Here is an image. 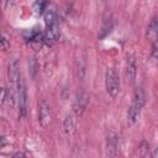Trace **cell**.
<instances>
[{"label": "cell", "instance_id": "obj_1", "mask_svg": "<svg viewBox=\"0 0 158 158\" xmlns=\"http://www.w3.org/2000/svg\"><path fill=\"white\" fill-rule=\"evenodd\" d=\"M144 102H146V93L142 86H137L133 91L132 102L127 110V123L128 125H133L137 121V118L144 106Z\"/></svg>", "mask_w": 158, "mask_h": 158}, {"label": "cell", "instance_id": "obj_2", "mask_svg": "<svg viewBox=\"0 0 158 158\" xmlns=\"http://www.w3.org/2000/svg\"><path fill=\"white\" fill-rule=\"evenodd\" d=\"M105 88L107 94L115 99L118 95V90H120V79H118V74L114 68H110L106 70L105 73Z\"/></svg>", "mask_w": 158, "mask_h": 158}, {"label": "cell", "instance_id": "obj_3", "mask_svg": "<svg viewBox=\"0 0 158 158\" xmlns=\"http://www.w3.org/2000/svg\"><path fill=\"white\" fill-rule=\"evenodd\" d=\"M16 95H17V105H19V117H23L27 112V90H26V84L22 78L20 77L17 84H16Z\"/></svg>", "mask_w": 158, "mask_h": 158}, {"label": "cell", "instance_id": "obj_4", "mask_svg": "<svg viewBox=\"0 0 158 158\" xmlns=\"http://www.w3.org/2000/svg\"><path fill=\"white\" fill-rule=\"evenodd\" d=\"M51 121V107L49 104L42 99L38 102V123L42 127H47Z\"/></svg>", "mask_w": 158, "mask_h": 158}, {"label": "cell", "instance_id": "obj_5", "mask_svg": "<svg viewBox=\"0 0 158 158\" xmlns=\"http://www.w3.org/2000/svg\"><path fill=\"white\" fill-rule=\"evenodd\" d=\"M88 102H89V95L84 89H81L80 91H78L77 99L74 102V112L77 116L83 115V112L85 111V109L88 106Z\"/></svg>", "mask_w": 158, "mask_h": 158}, {"label": "cell", "instance_id": "obj_6", "mask_svg": "<svg viewBox=\"0 0 158 158\" xmlns=\"http://www.w3.org/2000/svg\"><path fill=\"white\" fill-rule=\"evenodd\" d=\"M59 35H60V30H59L58 22L47 26V28H46V31H44V43H46L47 46L54 44V43L58 41Z\"/></svg>", "mask_w": 158, "mask_h": 158}, {"label": "cell", "instance_id": "obj_7", "mask_svg": "<svg viewBox=\"0 0 158 158\" xmlns=\"http://www.w3.org/2000/svg\"><path fill=\"white\" fill-rule=\"evenodd\" d=\"M117 147H118V136L115 132H110L106 136L105 141V151L109 157H115L117 153Z\"/></svg>", "mask_w": 158, "mask_h": 158}, {"label": "cell", "instance_id": "obj_8", "mask_svg": "<svg viewBox=\"0 0 158 158\" xmlns=\"http://www.w3.org/2000/svg\"><path fill=\"white\" fill-rule=\"evenodd\" d=\"M7 77L10 79V81L16 86L20 77H21V72H20V64L19 60L16 58L10 59L9 64H7Z\"/></svg>", "mask_w": 158, "mask_h": 158}, {"label": "cell", "instance_id": "obj_9", "mask_svg": "<svg viewBox=\"0 0 158 158\" xmlns=\"http://www.w3.org/2000/svg\"><path fill=\"white\" fill-rule=\"evenodd\" d=\"M15 105V93L11 88L4 86L1 89V106L6 110H12Z\"/></svg>", "mask_w": 158, "mask_h": 158}, {"label": "cell", "instance_id": "obj_10", "mask_svg": "<svg viewBox=\"0 0 158 158\" xmlns=\"http://www.w3.org/2000/svg\"><path fill=\"white\" fill-rule=\"evenodd\" d=\"M146 37L152 44H156L158 42V16H153L151 19L147 26Z\"/></svg>", "mask_w": 158, "mask_h": 158}, {"label": "cell", "instance_id": "obj_11", "mask_svg": "<svg viewBox=\"0 0 158 158\" xmlns=\"http://www.w3.org/2000/svg\"><path fill=\"white\" fill-rule=\"evenodd\" d=\"M125 75H126V80H127L128 83H133V81L136 80V75H137V64H136L135 57H132V56L127 57Z\"/></svg>", "mask_w": 158, "mask_h": 158}, {"label": "cell", "instance_id": "obj_12", "mask_svg": "<svg viewBox=\"0 0 158 158\" xmlns=\"http://www.w3.org/2000/svg\"><path fill=\"white\" fill-rule=\"evenodd\" d=\"M112 26H114V21H112V16L110 12H106L102 17V25H101V30H100V33H99V38L102 40L105 38L112 30Z\"/></svg>", "mask_w": 158, "mask_h": 158}, {"label": "cell", "instance_id": "obj_13", "mask_svg": "<svg viewBox=\"0 0 158 158\" xmlns=\"http://www.w3.org/2000/svg\"><path fill=\"white\" fill-rule=\"evenodd\" d=\"M28 42H30V44L32 46L33 49L38 51V49L42 47V44L44 43V33H42L41 31H36V32H33V33L31 35Z\"/></svg>", "mask_w": 158, "mask_h": 158}, {"label": "cell", "instance_id": "obj_14", "mask_svg": "<svg viewBox=\"0 0 158 158\" xmlns=\"http://www.w3.org/2000/svg\"><path fill=\"white\" fill-rule=\"evenodd\" d=\"M43 19H44V23L46 26L53 25L56 22H58V16H57V11L54 7H47V10L43 14Z\"/></svg>", "mask_w": 158, "mask_h": 158}, {"label": "cell", "instance_id": "obj_15", "mask_svg": "<svg viewBox=\"0 0 158 158\" xmlns=\"http://www.w3.org/2000/svg\"><path fill=\"white\" fill-rule=\"evenodd\" d=\"M48 4H49V0H36L35 4H33V10L36 14L41 15V14H44V11L47 10L48 7Z\"/></svg>", "mask_w": 158, "mask_h": 158}, {"label": "cell", "instance_id": "obj_16", "mask_svg": "<svg viewBox=\"0 0 158 158\" xmlns=\"http://www.w3.org/2000/svg\"><path fill=\"white\" fill-rule=\"evenodd\" d=\"M63 128H64V131L67 133H70L73 131V128H74V118H73V115L68 114L64 117V120H63Z\"/></svg>", "mask_w": 158, "mask_h": 158}, {"label": "cell", "instance_id": "obj_17", "mask_svg": "<svg viewBox=\"0 0 158 158\" xmlns=\"http://www.w3.org/2000/svg\"><path fill=\"white\" fill-rule=\"evenodd\" d=\"M148 149H149V143H148L146 139H142L141 143L138 144V148H137L138 156H141V157L148 156Z\"/></svg>", "mask_w": 158, "mask_h": 158}, {"label": "cell", "instance_id": "obj_18", "mask_svg": "<svg viewBox=\"0 0 158 158\" xmlns=\"http://www.w3.org/2000/svg\"><path fill=\"white\" fill-rule=\"evenodd\" d=\"M28 70H30V74L32 78L36 77V73H37V68H38V64H37V60L36 58H31L30 62H28Z\"/></svg>", "mask_w": 158, "mask_h": 158}, {"label": "cell", "instance_id": "obj_19", "mask_svg": "<svg viewBox=\"0 0 158 158\" xmlns=\"http://www.w3.org/2000/svg\"><path fill=\"white\" fill-rule=\"evenodd\" d=\"M9 47H10V41L7 40L6 35L2 33V36H1V49L2 51H6Z\"/></svg>", "mask_w": 158, "mask_h": 158}, {"label": "cell", "instance_id": "obj_20", "mask_svg": "<svg viewBox=\"0 0 158 158\" xmlns=\"http://www.w3.org/2000/svg\"><path fill=\"white\" fill-rule=\"evenodd\" d=\"M151 59H152L154 63L158 62V48H157L156 44H153V48H152V52H151Z\"/></svg>", "mask_w": 158, "mask_h": 158}, {"label": "cell", "instance_id": "obj_21", "mask_svg": "<svg viewBox=\"0 0 158 158\" xmlns=\"http://www.w3.org/2000/svg\"><path fill=\"white\" fill-rule=\"evenodd\" d=\"M15 4H16V0H4V5H5L6 9L12 7Z\"/></svg>", "mask_w": 158, "mask_h": 158}, {"label": "cell", "instance_id": "obj_22", "mask_svg": "<svg viewBox=\"0 0 158 158\" xmlns=\"http://www.w3.org/2000/svg\"><path fill=\"white\" fill-rule=\"evenodd\" d=\"M25 157H27V154L25 153V152H15L14 154H12V158H25Z\"/></svg>", "mask_w": 158, "mask_h": 158}, {"label": "cell", "instance_id": "obj_23", "mask_svg": "<svg viewBox=\"0 0 158 158\" xmlns=\"http://www.w3.org/2000/svg\"><path fill=\"white\" fill-rule=\"evenodd\" d=\"M151 157H153V158H158V148H154V149H153V152L151 153Z\"/></svg>", "mask_w": 158, "mask_h": 158}, {"label": "cell", "instance_id": "obj_24", "mask_svg": "<svg viewBox=\"0 0 158 158\" xmlns=\"http://www.w3.org/2000/svg\"><path fill=\"white\" fill-rule=\"evenodd\" d=\"M5 144H6V138L2 136V137H1V144H0V148H4Z\"/></svg>", "mask_w": 158, "mask_h": 158}]
</instances>
